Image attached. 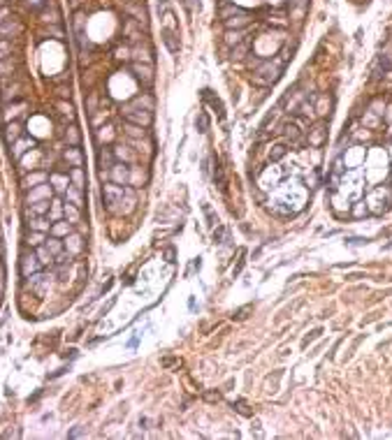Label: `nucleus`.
<instances>
[{
	"label": "nucleus",
	"instance_id": "f257e3e1",
	"mask_svg": "<svg viewBox=\"0 0 392 440\" xmlns=\"http://www.w3.org/2000/svg\"><path fill=\"white\" fill-rule=\"evenodd\" d=\"M288 61V49L278 53L274 61H265L258 65V70L253 74V81L260 84V86H269V84H274V81L281 77V72H283V65Z\"/></svg>",
	"mask_w": 392,
	"mask_h": 440
},
{
	"label": "nucleus",
	"instance_id": "f03ea898",
	"mask_svg": "<svg viewBox=\"0 0 392 440\" xmlns=\"http://www.w3.org/2000/svg\"><path fill=\"white\" fill-rule=\"evenodd\" d=\"M123 188L125 185H116V183L102 185V202H105V209L109 213L118 216V206H121V199H123Z\"/></svg>",
	"mask_w": 392,
	"mask_h": 440
},
{
	"label": "nucleus",
	"instance_id": "7ed1b4c3",
	"mask_svg": "<svg viewBox=\"0 0 392 440\" xmlns=\"http://www.w3.org/2000/svg\"><path fill=\"white\" fill-rule=\"evenodd\" d=\"M51 273H33V276H28L26 278V290H30L33 294L37 297H45L46 292H49V285H51Z\"/></svg>",
	"mask_w": 392,
	"mask_h": 440
},
{
	"label": "nucleus",
	"instance_id": "20e7f679",
	"mask_svg": "<svg viewBox=\"0 0 392 440\" xmlns=\"http://www.w3.org/2000/svg\"><path fill=\"white\" fill-rule=\"evenodd\" d=\"M123 118L128 123L142 125V128H149L153 123V114L149 109H139V107H123Z\"/></svg>",
	"mask_w": 392,
	"mask_h": 440
},
{
	"label": "nucleus",
	"instance_id": "39448f33",
	"mask_svg": "<svg viewBox=\"0 0 392 440\" xmlns=\"http://www.w3.org/2000/svg\"><path fill=\"white\" fill-rule=\"evenodd\" d=\"M130 165H125V162H114L112 169H109V178H112V183L116 185H130Z\"/></svg>",
	"mask_w": 392,
	"mask_h": 440
},
{
	"label": "nucleus",
	"instance_id": "423d86ee",
	"mask_svg": "<svg viewBox=\"0 0 392 440\" xmlns=\"http://www.w3.org/2000/svg\"><path fill=\"white\" fill-rule=\"evenodd\" d=\"M137 206V193H135L133 185H125L123 188V199H121V206H118V216H130Z\"/></svg>",
	"mask_w": 392,
	"mask_h": 440
},
{
	"label": "nucleus",
	"instance_id": "0eeeda50",
	"mask_svg": "<svg viewBox=\"0 0 392 440\" xmlns=\"http://www.w3.org/2000/svg\"><path fill=\"white\" fill-rule=\"evenodd\" d=\"M40 260H37L35 253H28V250H23L21 253V276L23 278H28V276H33V273L40 271Z\"/></svg>",
	"mask_w": 392,
	"mask_h": 440
},
{
	"label": "nucleus",
	"instance_id": "6e6552de",
	"mask_svg": "<svg viewBox=\"0 0 392 440\" xmlns=\"http://www.w3.org/2000/svg\"><path fill=\"white\" fill-rule=\"evenodd\" d=\"M51 193H54V188L49 183H40L35 188H30L26 195V202L33 204V202H42V199H51Z\"/></svg>",
	"mask_w": 392,
	"mask_h": 440
},
{
	"label": "nucleus",
	"instance_id": "1a4fd4ad",
	"mask_svg": "<svg viewBox=\"0 0 392 440\" xmlns=\"http://www.w3.org/2000/svg\"><path fill=\"white\" fill-rule=\"evenodd\" d=\"M130 70H133V74L139 81H142L144 86H149V84L153 81V67H151V63H139V61H137V63H133V67H130Z\"/></svg>",
	"mask_w": 392,
	"mask_h": 440
},
{
	"label": "nucleus",
	"instance_id": "9d476101",
	"mask_svg": "<svg viewBox=\"0 0 392 440\" xmlns=\"http://www.w3.org/2000/svg\"><path fill=\"white\" fill-rule=\"evenodd\" d=\"M19 33H21V23H19L14 17H7L0 21V37L7 40V37H14V35H19Z\"/></svg>",
	"mask_w": 392,
	"mask_h": 440
},
{
	"label": "nucleus",
	"instance_id": "9b49d317",
	"mask_svg": "<svg viewBox=\"0 0 392 440\" xmlns=\"http://www.w3.org/2000/svg\"><path fill=\"white\" fill-rule=\"evenodd\" d=\"M49 181H51V188H54L58 195H65V190L72 185L70 174H61V172H54V174L49 176Z\"/></svg>",
	"mask_w": 392,
	"mask_h": 440
},
{
	"label": "nucleus",
	"instance_id": "f8f14e48",
	"mask_svg": "<svg viewBox=\"0 0 392 440\" xmlns=\"http://www.w3.org/2000/svg\"><path fill=\"white\" fill-rule=\"evenodd\" d=\"M63 243H65V250H70L72 255H79L81 250H84V241H81V234H77V232H70L68 237L63 239Z\"/></svg>",
	"mask_w": 392,
	"mask_h": 440
},
{
	"label": "nucleus",
	"instance_id": "ddd939ff",
	"mask_svg": "<svg viewBox=\"0 0 392 440\" xmlns=\"http://www.w3.org/2000/svg\"><path fill=\"white\" fill-rule=\"evenodd\" d=\"M63 216H65V220H68V222H72V225H79V222H81L79 206H74V204H70V202L63 204Z\"/></svg>",
	"mask_w": 392,
	"mask_h": 440
},
{
	"label": "nucleus",
	"instance_id": "4468645a",
	"mask_svg": "<svg viewBox=\"0 0 392 440\" xmlns=\"http://www.w3.org/2000/svg\"><path fill=\"white\" fill-rule=\"evenodd\" d=\"M72 227H74V225L68 222V220H56L54 225H51V232H49V234H51V237H58V239H65L72 232Z\"/></svg>",
	"mask_w": 392,
	"mask_h": 440
},
{
	"label": "nucleus",
	"instance_id": "2eb2a0df",
	"mask_svg": "<svg viewBox=\"0 0 392 440\" xmlns=\"http://www.w3.org/2000/svg\"><path fill=\"white\" fill-rule=\"evenodd\" d=\"M162 42L172 53H179V40H177V30L172 28H162Z\"/></svg>",
	"mask_w": 392,
	"mask_h": 440
},
{
	"label": "nucleus",
	"instance_id": "dca6fc26",
	"mask_svg": "<svg viewBox=\"0 0 392 440\" xmlns=\"http://www.w3.org/2000/svg\"><path fill=\"white\" fill-rule=\"evenodd\" d=\"M46 178H49V176H46V172H33V174H28L26 178H23V188H26V190H30V188H35V185H40V183H46Z\"/></svg>",
	"mask_w": 392,
	"mask_h": 440
},
{
	"label": "nucleus",
	"instance_id": "f3484780",
	"mask_svg": "<svg viewBox=\"0 0 392 440\" xmlns=\"http://www.w3.org/2000/svg\"><path fill=\"white\" fill-rule=\"evenodd\" d=\"M51 209V199H42V202H33L30 209L26 211V216H46Z\"/></svg>",
	"mask_w": 392,
	"mask_h": 440
},
{
	"label": "nucleus",
	"instance_id": "a211bd4d",
	"mask_svg": "<svg viewBox=\"0 0 392 440\" xmlns=\"http://www.w3.org/2000/svg\"><path fill=\"white\" fill-rule=\"evenodd\" d=\"M65 202H70L74 204V206H84V195H81V188H74V185H70L68 190H65Z\"/></svg>",
	"mask_w": 392,
	"mask_h": 440
},
{
	"label": "nucleus",
	"instance_id": "6ab92c4d",
	"mask_svg": "<svg viewBox=\"0 0 392 440\" xmlns=\"http://www.w3.org/2000/svg\"><path fill=\"white\" fill-rule=\"evenodd\" d=\"M19 137H21V123L12 121V123L5 125V141H7V144H14V141H19Z\"/></svg>",
	"mask_w": 392,
	"mask_h": 440
},
{
	"label": "nucleus",
	"instance_id": "aec40b11",
	"mask_svg": "<svg viewBox=\"0 0 392 440\" xmlns=\"http://www.w3.org/2000/svg\"><path fill=\"white\" fill-rule=\"evenodd\" d=\"M51 220L45 218V216H33L30 220V229H35V232H51Z\"/></svg>",
	"mask_w": 392,
	"mask_h": 440
},
{
	"label": "nucleus",
	"instance_id": "412c9836",
	"mask_svg": "<svg viewBox=\"0 0 392 440\" xmlns=\"http://www.w3.org/2000/svg\"><path fill=\"white\" fill-rule=\"evenodd\" d=\"M130 107H139V109H149V111H153L156 102H153V97L149 95V93H142V95H137L133 102H130Z\"/></svg>",
	"mask_w": 392,
	"mask_h": 440
},
{
	"label": "nucleus",
	"instance_id": "4be33fe9",
	"mask_svg": "<svg viewBox=\"0 0 392 440\" xmlns=\"http://www.w3.org/2000/svg\"><path fill=\"white\" fill-rule=\"evenodd\" d=\"M65 160H68V165H72V167H81V165H84L81 151L77 149V146H72V149H65Z\"/></svg>",
	"mask_w": 392,
	"mask_h": 440
},
{
	"label": "nucleus",
	"instance_id": "5701e85b",
	"mask_svg": "<svg viewBox=\"0 0 392 440\" xmlns=\"http://www.w3.org/2000/svg\"><path fill=\"white\" fill-rule=\"evenodd\" d=\"M35 255H37V260H40L42 266H51V264H54V255H51V250H49L45 243L35 248Z\"/></svg>",
	"mask_w": 392,
	"mask_h": 440
},
{
	"label": "nucleus",
	"instance_id": "b1692460",
	"mask_svg": "<svg viewBox=\"0 0 392 440\" xmlns=\"http://www.w3.org/2000/svg\"><path fill=\"white\" fill-rule=\"evenodd\" d=\"M70 181H72V185L74 188H86V174H84V169L81 167H72L70 169Z\"/></svg>",
	"mask_w": 392,
	"mask_h": 440
},
{
	"label": "nucleus",
	"instance_id": "393cba45",
	"mask_svg": "<svg viewBox=\"0 0 392 440\" xmlns=\"http://www.w3.org/2000/svg\"><path fill=\"white\" fill-rule=\"evenodd\" d=\"M325 132H327V130H325V125L318 123L311 130V134H309V144H311V146H321L323 141H325Z\"/></svg>",
	"mask_w": 392,
	"mask_h": 440
},
{
	"label": "nucleus",
	"instance_id": "a878e982",
	"mask_svg": "<svg viewBox=\"0 0 392 440\" xmlns=\"http://www.w3.org/2000/svg\"><path fill=\"white\" fill-rule=\"evenodd\" d=\"M30 146H35V139H19V141H14L12 155H14V158H21V155H23Z\"/></svg>",
	"mask_w": 392,
	"mask_h": 440
},
{
	"label": "nucleus",
	"instance_id": "bb28decb",
	"mask_svg": "<svg viewBox=\"0 0 392 440\" xmlns=\"http://www.w3.org/2000/svg\"><path fill=\"white\" fill-rule=\"evenodd\" d=\"M114 158L118 162H125V165H133L135 162V155L130 153V149H125V146H116L114 149Z\"/></svg>",
	"mask_w": 392,
	"mask_h": 440
},
{
	"label": "nucleus",
	"instance_id": "cd10ccee",
	"mask_svg": "<svg viewBox=\"0 0 392 440\" xmlns=\"http://www.w3.org/2000/svg\"><path fill=\"white\" fill-rule=\"evenodd\" d=\"M45 246L51 250V255H58V253H63L65 250V243H63V239H58V237H46V241H45Z\"/></svg>",
	"mask_w": 392,
	"mask_h": 440
},
{
	"label": "nucleus",
	"instance_id": "c85d7f7f",
	"mask_svg": "<svg viewBox=\"0 0 392 440\" xmlns=\"http://www.w3.org/2000/svg\"><path fill=\"white\" fill-rule=\"evenodd\" d=\"M125 134H128L130 139H146V130H144L142 125H135V123L125 125Z\"/></svg>",
	"mask_w": 392,
	"mask_h": 440
},
{
	"label": "nucleus",
	"instance_id": "c756f323",
	"mask_svg": "<svg viewBox=\"0 0 392 440\" xmlns=\"http://www.w3.org/2000/svg\"><path fill=\"white\" fill-rule=\"evenodd\" d=\"M46 241V232H35V229H33V234H28V239H26V243L28 246H42V243H45Z\"/></svg>",
	"mask_w": 392,
	"mask_h": 440
},
{
	"label": "nucleus",
	"instance_id": "7c9ffc66",
	"mask_svg": "<svg viewBox=\"0 0 392 440\" xmlns=\"http://www.w3.org/2000/svg\"><path fill=\"white\" fill-rule=\"evenodd\" d=\"M125 12H130V14H133L135 17V21H139V23H146V12H144V7H137V5H128V7H125Z\"/></svg>",
	"mask_w": 392,
	"mask_h": 440
},
{
	"label": "nucleus",
	"instance_id": "2f4dec72",
	"mask_svg": "<svg viewBox=\"0 0 392 440\" xmlns=\"http://www.w3.org/2000/svg\"><path fill=\"white\" fill-rule=\"evenodd\" d=\"M61 216H63V206H61V202H58V199H51V209H49V220H51V222H56V220H61Z\"/></svg>",
	"mask_w": 392,
	"mask_h": 440
},
{
	"label": "nucleus",
	"instance_id": "473e14b6",
	"mask_svg": "<svg viewBox=\"0 0 392 440\" xmlns=\"http://www.w3.org/2000/svg\"><path fill=\"white\" fill-rule=\"evenodd\" d=\"M214 183L218 188H225V176H223V167H221V162L216 160L214 162Z\"/></svg>",
	"mask_w": 392,
	"mask_h": 440
},
{
	"label": "nucleus",
	"instance_id": "72a5a7b5",
	"mask_svg": "<svg viewBox=\"0 0 392 440\" xmlns=\"http://www.w3.org/2000/svg\"><path fill=\"white\" fill-rule=\"evenodd\" d=\"M146 183V174L142 169H130V185H142Z\"/></svg>",
	"mask_w": 392,
	"mask_h": 440
},
{
	"label": "nucleus",
	"instance_id": "f704fd0d",
	"mask_svg": "<svg viewBox=\"0 0 392 440\" xmlns=\"http://www.w3.org/2000/svg\"><path fill=\"white\" fill-rule=\"evenodd\" d=\"M383 72H390V58H388V56H378V65H376L374 77H381Z\"/></svg>",
	"mask_w": 392,
	"mask_h": 440
},
{
	"label": "nucleus",
	"instance_id": "c9c22d12",
	"mask_svg": "<svg viewBox=\"0 0 392 440\" xmlns=\"http://www.w3.org/2000/svg\"><path fill=\"white\" fill-rule=\"evenodd\" d=\"M14 72V61H12V56L5 58V61H0V77H9Z\"/></svg>",
	"mask_w": 392,
	"mask_h": 440
},
{
	"label": "nucleus",
	"instance_id": "e433bc0d",
	"mask_svg": "<svg viewBox=\"0 0 392 440\" xmlns=\"http://www.w3.org/2000/svg\"><path fill=\"white\" fill-rule=\"evenodd\" d=\"M72 257H74V255H72L70 250H63V253H58V255L54 257V264H56V266H65V264L72 262Z\"/></svg>",
	"mask_w": 392,
	"mask_h": 440
},
{
	"label": "nucleus",
	"instance_id": "4c0bfd02",
	"mask_svg": "<svg viewBox=\"0 0 392 440\" xmlns=\"http://www.w3.org/2000/svg\"><path fill=\"white\" fill-rule=\"evenodd\" d=\"M12 56V42L5 40V37H0V61H5Z\"/></svg>",
	"mask_w": 392,
	"mask_h": 440
},
{
	"label": "nucleus",
	"instance_id": "58836bf2",
	"mask_svg": "<svg viewBox=\"0 0 392 440\" xmlns=\"http://www.w3.org/2000/svg\"><path fill=\"white\" fill-rule=\"evenodd\" d=\"M65 139H68V144H70V146H79V130L72 125L70 130L65 132Z\"/></svg>",
	"mask_w": 392,
	"mask_h": 440
},
{
	"label": "nucleus",
	"instance_id": "ea45409f",
	"mask_svg": "<svg viewBox=\"0 0 392 440\" xmlns=\"http://www.w3.org/2000/svg\"><path fill=\"white\" fill-rule=\"evenodd\" d=\"M100 165L112 169V165H114V151H112V153H109V151H107V153L102 151V153H100Z\"/></svg>",
	"mask_w": 392,
	"mask_h": 440
},
{
	"label": "nucleus",
	"instance_id": "a19ab883",
	"mask_svg": "<svg viewBox=\"0 0 392 440\" xmlns=\"http://www.w3.org/2000/svg\"><path fill=\"white\" fill-rule=\"evenodd\" d=\"M327 109H330V100L323 95V97H318V107H316V114H321V116H325L327 114Z\"/></svg>",
	"mask_w": 392,
	"mask_h": 440
},
{
	"label": "nucleus",
	"instance_id": "79ce46f5",
	"mask_svg": "<svg viewBox=\"0 0 392 440\" xmlns=\"http://www.w3.org/2000/svg\"><path fill=\"white\" fill-rule=\"evenodd\" d=\"M225 37H228V44H239L241 42V30H228Z\"/></svg>",
	"mask_w": 392,
	"mask_h": 440
},
{
	"label": "nucleus",
	"instance_id": "37998d69",
	"mask_svg": "<svg viewBox=\"0 0 392 440\" xmlns=\"http://www.w3.org/2000/svg\"><path fill=\"white\" fill-rule=\"evenodd\" d=\"M207 128H209V116L202 111V114H200V118H197V130H200V132H207Z\"/></svg>",
	"mask_w": 392,
	"mask_h": 440
},
{
	"label": "nucleus",
	"instance_id": "c03bdc74",
	"mask_svg": "<svg viewBox=\"0 0 392 440\" xmlns=\"http://www.w3.org/2000/svg\"><path fill=\"white\" fill-rule=\"evenodd\" d=\"M367 211H369V209H367V202H355V206H353V216L360 218V216H365Z\"/></svg>",
	"mask_w": 392,
	"mask_h": 440
},
{
	"label": "nucleus",
	"instance_id": "a18cd8bd",
	"mask_svg": "<svg viewBox=\"0 0 392 440\" xmlns=\"http://www.w3.org/2000/svg\"><path fill=\"white\" fill-rule=\"evenodd\" d=\"M19 109H23V105H19V107H7V109H5V121H12V118H14V116L19 114Z\"/></svg>",
	"mask_w": 392,
	"mask_h": 440
},
{
	"label": "nucleus",
	"instance_id": "49530a36",
	"mask_svg": "<svg viewBox=\"0 0 392 440\" xmlns=\"http://www.w3.org/2000/svg\"><path fill=\"white\" fill-rule=\"evenodd\" d=\"M362 123H365V125H369V128H376V125H378V118H376V116H374V111H371V114H367L365 118H362Z\"/></svg>",
	"mask_w": 392,
	"mask_h": 440
},
{
	"label": "nucleus",
	"instance_id": "de8ad7c7",
	"mask_svg": "<svg viewBox=\"0 0 392 440\" xmlns=\"http://www.w3.org/2000/svg\"><path fill=\"white\" fill-rule=\"evenodd\" d=\"M283 155H285V149L283 146H277L274 153H272V160H278V158H283Z\"/></svg>",
	"mask_w": 392,
	"mask_h": 440
},
{
	"label": "nucleus",
	"instance_id": "09e8293b",
	"mask_svg": "<svg viewBox=\"0 0 392 440\" xmlns=\"http://www.w3.org/2000/svg\"><path fill=\"white\" fill-rule=\"evenodd\" d=\"M58 107H61V111H63V114L72 116V105H65V102H58Z\"/></svg>",
	"mask_w": 392,
	"mask_h": 440
},
{
	"label": "nucleus",
	"instance_id": "8fccbe9b",
	"mask_svg": "<svg viewBox=\"0 0 392 440\" xmlns=\"http://www.w3.org/2000/svg\"><path fill=\"white\" fill-rule=\"evenodd\" d=\"M221 239H223V227H218V232H214V241H216V243H221Z\"/></svg>",
	"mask_w": 392,
	"mask_h": 440
},
{
	"label": "nucleus",
	"instance_id": "3c124183",
	"mask_svg": "<svg viewBox=\"0 0 392 440\" xmlns=\"http://www.w3.org/2000/svg\"><path fill=\"white\" fill-rule=\"evenodd\" d=\"M383 116H385V121H388V123H392V105L388 107V111H385Z\"/></svg>",
	"mask_w": 392,
	"mask_h": 440
},
{
	"label": "nucleus",
	"instance_id": "603ef678",
	"mask_svg": "<svg viewBox=\"0 0 392 440\" xmlns=\"http://www.w3.org/2000/svg\"><path fill=\"white\" fill-rule=\"evenodd\" d=\"M207 401H218V394H207Z\"/></svg>",
	"mask_w": 392,
	"mask_h": 440
},
{
	"label": "nucleus",
	"instance_id": "864d4df0",
	"mask_svg": "<svg viewBox=\"0 0 392 440\" xmlns=\"http://www.w3.org/2000/svg\"><path fill=\"white\" fill-rule=\"evenodd\" d=\"M295 5H297V7H304V5H306V0H293Z\"/></svg>",
	"mask_w": 392,
	"mask_h": 440
},
{
	"label": "nucleus",
	"instance_id": "5fc2aeb1",
	"mask_svg": "<svg viewBox=\"0 0 392 440\" xmlns=\"http://www.w3.org/2000/svg\"><path fill=\"white\" fill-rule=\"evenodd\" d=\"M5 2H7V0H0V5H5Z\"/></svg>",
	"mask_w": 392,
	"mask_h": 440
},
{
	"label": "nucleus",
	"instance_id": "6e6d98bb",
	"mask_svg": "<svg viewBox=\"0 0 392 440\" xmlns=\"http://www.w3.org/2000/svg\"><path fill=\"white\" fill-rule=\"evenodd\" d=\"M0 253H2V246H0Z\"/></svg>",
	"mask_w": 392,
	"mask_h": 440
}]
</instances>
